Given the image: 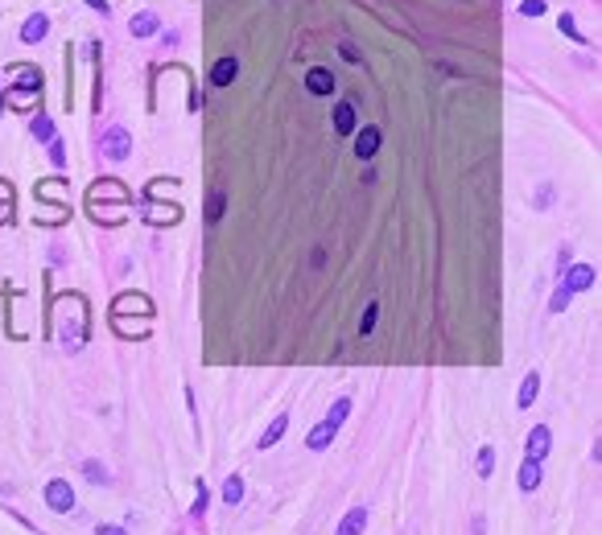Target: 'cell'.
Masks as SVG:
<instances>
[{
	"label": "cell",
	"mask_w": 602,
	"mask_h": 535,
	"mask_svg": "<svg viewBox=\"0 0 602 535\" xmlns=\"http://www.w3.org/2000/svg\"><path fill=\"white\" fill-rule=\"evenodd\" d=\"M50 161H54V165H58V169H62V165H66V148H62V144H58V136H54V140H50Z\"/></svg>",
	"instance_id": "4316f807"
},
{
	"label": "cell",
	"mask_w": 602,
	"mask_h": 535,
	"mask_svg": "<svg viewBox=\"0 0 602 535\" xmlns=\"http://www.w3.org/2000/svg\"><path fill=\"white\" fill-rule=\"evenodd\" d=\"M363 527H368V506H355V511H347V519L338 523V535H363Z\"/></svg>",
	"instance_id": "52a82bcc"
},
{
	"label": "cell",
	"mask_w": 602,
	"mask_h": 535,
	"mask_svg": "<svg viewBox=\"0 0 602 535\" xmlns=\"http://www.w3.org/2000/svg\"><path fill=\"white\" fill-rule=\"evenodd\" d=\"M46 29H50V21L42 17V13H33V17H29V21L21 25V42H29V45H33V42H42V38H46Z\"/></svg>",
	"instance_id": "ba28073f"
},
{
	"label": "cell",
	"mask_w": 602,
	"mask_h": 535,
	"mask_svg": "<svg viewBox=\"0 0 602 535\" xmlns=\"http://www.w3.org/2000/svg\"><path fill=\"white\" fill-rule=\"evenodd\" d=\"M223 206H227V194H223V189H215V194H211V202H206V219H211V223H219V219H223Z\"/></svg>",
	"instance_id": "d6986e66"
},
{
	"label": "cell",
	"mask_w": 602,
	"mask_h": 535,
	"mask_svg": "<svg viewBox=\"0 0 602 535\" xmlns=\"http://www.w3.org/2000/svg\"><path fill=\"white\" fill-rule=\"evenodd\" d=\"M520 13H524V17H545V0H524Z\"/></svg>",
	"instance_id": "83f0119b"
},
{
	"label": "cell",
	"mask_w": 602,
	"mask_h": 535,
	"mask_svg": "<svg viewBox=\"0 0 602 535\" xmlns=\"http://www.w3.org/2000/svg\"><path fill=\"white\" fill-rule=\"evenodd\" d=\"M46 506L54 511V515H70V511H75V490H70V482L54 478V482L46 486Z\"/></svg>",
	"instance_id": "6da1fadb"
},
{
	"label": "cell",
	"mask_w": 602,
	"mask_h": 535,
	"mask_svg": "<svg viewBox=\"0 0 602 535\" xmlns=\"http://www.w3.org/2000/svg\"><path fill=\"white\" fill-rule=\"evenodd\" d=\"M491 474H495V449L483 445L479 449V478H491Z\"/></svg>",
	"instance_id": "ffe728a7"
},
{
	"label": "cell",
	"mask_w": 602,
	"mask_h": 535,
	"mask_svg": "<svg viewBox=\"0 0 602 535\" xmlns=\"http://www.w3.org/2000/svg\"><path fill=\"white\" fill-rule=\"evenodd\" d=\"M157 33V13H137L133 17V38H149Z\"/></svg>",
	"instance_id": "5bb4252c"
},
{
	"label": "cell",
	"mask_w": 602,
	"mask_h": 535,
	"mask_svg": "<svg viewBox=\"0 0 602 535\" xmlns=\"http://www.w3.org/2000/svg\"><path fill=\"white\" fill-rule=\"evenodd\" d=\"M594 276H599V272L590 264H573V268H565V284H561V288H565V293H582V288L594 284Z\"/></svg>",
	"instance_id": "3957f363"
},
{
	"label": "cell",
	"mask_w": 602,
	"mask_h": 535,
	"mask_svg": "<svg viewBox=\"0 0 602 535\" xmlns=\"http://www.w3.org/2000/svg\"><path fill=\"white\" fill-rule=\"evenodd\" d=\"M569 297H573V293L557 288V293H553V301H549V309H553V313H565V309H569Z\"/></svg>",
	"instance_id": "d4e9b609"
},
{
	"label": "cell",
	"mask_w": 602,
	"mask_h": 535,
	"mask_svg": "<svg viewBox=\"0 0 602 535\" xmlns=\"http://www.w3.org/2000/svg\"><path fill=\"white\" fill-rule=\"evenodd\" d=\"M375 148H379V128H363L359 140H355V153L359 157H375Z\"/></svg>",
	"instance_id": "4fadbf2b"
},
{
	"label": "cell",
	"mask_w": 602,
	"mask_h": 535,
	"mask_svg": "<svg viewBox=\"0 0 602 535\" xmlns=\"http://www.w3.org/2000/svg\"><path fill=\"white\" fill-rule=\"evenodd\" d=\"M536 391H541V375H536V371H528V375H524V383H520V396H516V403H520V408H532Z\"/></svg>",
	"instance_id": "8fae6325"
},
{
	"label": "cell",
	"mask_w": 602,
	"mask_h": 535,
	"mask_svg": "<svg viewBox=\"0 0 602 535\" xmlns=\"http://www.w3.org/2000/svg\"><path fill=\"white\" fill-rule=\"evenodd\" d=\"M33 136H38V140H46V144L54 140V124H50V116H33Z\"/></svg>",
	"instance_id": "44dd1931"
},
{
	"label": "cell",
	"mask_w": 602,
	"mask_h": 535,
	"mask_svg": "<svg viewBox=\"0 0 602 535\" xmlns=\"http://www.w3.org/2000/svg\"><path fill=\"white\" fill-rule=\"evenodd\" d=\"M235 79H239V62H235V58H219V62L211 66V83H215V87H232Z\"/></svg>",
	"instance_id": "5b68a950"
},
{
	"label": "cell",
	"mask_w": 602,
	"mask_h": 535,
	"mask_svg": "<svg viewBox=\"0 0 602 535\" xmlns=\"http://www.w3.org/2000/svg\"><path fill=\"white\" fill-rule=\"evenodd\" d=\"M347 416H351V400H347V396H338V400H334V408H330V416H326V424L338 433V424H343Z\"/></svg>",
	"instance_id": "2e32d148"
},
{
	"label": "cell",
	"mask_w": 602,
	"mask_h": 535,
	"mask_svg": "<svg viewBox=\"0 0 602 535\" xmlns=\"http://www.w3.org/2000/svg\"><path fill=\"white\" fill-rule=\"evenodd\" d=\"M99 535H128V532H124V527H116V523H103V527H99Z\"/></svg>",
	"instance_id": "f546056e"
},
{
	"label": "cell",
	"mask_w": 602,
	"mask_h": 535,
	"mask_svg": "<svg viewBox=\"0 0 602 535\" xmlns=\"http://www.w3.org/2000/svg\"><path fill=\"white\" fill-rule=\"evenodd\" d=\"M561 29H565V33H569V38H573V42H582V33H578V29H573V17H561Z\"/></svg>",
	"instance_id": "f1b7e54d"
},
{
	"label": "cell",
	"mask_w": 602,
	"mask_h": 535,
	"mask_svg": "<svg viewBox=\"0 0 602 535\" xmlns=\"http://www.w3.org/2000/svg\"><path fill=\"white\" fill-rule=\"evenodd\" d=\"M334 132L338 136L355 132V103H338V107H334Z\"/></svg>",
	"instance_id": "9c48e42d"
},
{
	"label": "cell",
	"mask_w": 602,
	"mask_h": 535,
	"mask_svg": "<svg viewBox=\"0 0 602 535\" xmlns=\"http://www.w3.org/2000/svg\"><path fill=\"white\" fill-rule=\"evenodd\" d=\"M306 87H310V95H330V91H334V75H330L326 66H314V70L306 75Z\"/></svg>",
	"instance_id": "8992f818"
},
{
	"label": "cell",
	"mask_w": 602,
	"mask_h": 535,
	"mask_svg": "<svg viewBox=\"0 0 602 535\" xmlns=\"http://www.w3.org/2000/svg\"><path fill=\"white\" fill-rule=\"evenodd\" d=\"M13 75H17V87H21V91H33V95H38V87H42V75H38V70H29V66H17Z\"/></svg>",
	"instance_id": "9a60e30c"
},
{
	"label": "cell",
	"mask_w": 602,
	"mask_h": 535,
	"mask_svg": "<svg viewBox=\"0 0 602 535\" xmlns=\"http://www.w3.org/2000/svg\"><path fill=\"white\" fill-rule=\"evenodd\" d=\"M375 317H379V305L371 301L368 309H363V321H359V334H363V338H368L371 329H375Z\"/></svg>",
	"instance_id": "7402d4cb"
},
{
	"label": "cell",
	"mask_w": 602,
	"mask_h": 535,
	"mask_svg": "<svg viewBox=\"0 0 602 535\" xmlns=\"http://www.w3.org/2000/svg\"><path fill=\"white\" fill-rule=\"evenodd\" d=\"M83 474H87L91 482H107V470H103L99 461H87V465H83Z\"/></svg>",
	"instance_id": "484cf974"
},
{
	"label": "cell",
	"mask_w": 602,
	"mask_h": 535,
	"mask_svg": "<svg viewBox=\"0 0 602 535\" xmlns=\"http://www.w3.org/2000/svg\"><path fill=\"white\" fill-rule=\"evenodd\" d=\"M524 449H528V461H545V453L553 449V433H549L545 424H536V428L528 433V445Z\"/></svg>",
	"instance_id": "277c9868"
},
{
	"label": "cell",
	"mask_w": 602,
	"mask_h": 535,
	"mask_svg": "<svg viewBox=\"0 0 602 535\" xmlns=\"http://www.w3.org/2000/svg\"><path fill=\"white\" fill-rule=\"evenodd\" d=\"M516 482H520V490H536V486H541V461H528V457H524Z\"/></svg>",
	"instance_id": "30bf717a"
},
{
	"label": "cell",
	"mask_w": 602,
	"mask_h": 535,
	"mask_svg": "<svg viewBox=\"0 0 602 535\" xmlns=\"http://www.w3.org/2000/svg\"><path fill=\"white\" fill-rule=\"evenodd\" d=\"M223 502H227V506L243 502V478H235V474H232V478L223 482Z\"/></svg>",
	"instance_id": "ac0fdd59"
},
{
	"label": "cell",
	"mask_w": 602,
	"mask_h": 535,
	"mask_svg": "<svg viewBox=\"0 0 602 535\" xmlns=\"http://www.w3.org/2000/svg\"><path fill=\"white\" fill-rule=\"evenodd\" d=\"M285 428H289V416L280 412L277 420H273V424L264 428V437H260V449H273V445H277V441H280V437H285Z\"/></svg>",
	"instance_id": "7c38bea8"
},
{
	"label": "cell",
	"mask_w": 602,
	"mask_h": 535,
	"mask_svg": "<svg viewBox=\"0 0 602 535\" xmlns=\"http://www.w3.org/2000/svg\"><path fill=\"white\" fill-rule=\"evenodd\" d=\"M124 309H140V313H149V301H144V297H120V301H116V313H124Z\"/></svg>",
	"instance_id": "603a6c76"
},
{
	"label": "cell",
	"mask_w": 602,
	"mask_h": 535,
	"mask_svg": "<svg viewBox=\"0 0 602 535\" xmlns=\"http://www.w3.org/2000/svg\"><path fill=\"white\" fill-rule=\"evenodd\" d=\"M190 511H194V519H202V515H206V486H202V482L194 486V506H190Z\"/></svg>",
	"instance_id": "cb8c5ba5"
},
{
	"label": "cell",
	"mask_w": 602,
	"mask_h": 535,
	"mask_svg": "<svg viewBox=\"0 0 602 535\" xmlns=\"http://www.w3.org/2000/svg\"><path fill=\"white\" fill-rule=\"evenodd\" d=\"M99 148H103V157H107V161H124V157L133 153V136L124 132V128H107L103 140H99Z\"/></svg>",
	"instance_id": "7a4b0ae2"
},
{
	"label": "cell",
	"mask_w": 602,
	"mask_h": 535,
	"mask_svg": "<svg viewBox=\"0 0 602 535\" xmlns=\"http://www.w3.org/2000/svg\"><path fill=\"white\" fill-rule=\"evenodd\" d=\"M330 441H334V428H330L326 420L318 424V428H314V433H310V437H306V445H310V449H326Z\"/></svg>",
	"instance_id": "e0dca14e"
}]
</instances>
